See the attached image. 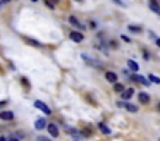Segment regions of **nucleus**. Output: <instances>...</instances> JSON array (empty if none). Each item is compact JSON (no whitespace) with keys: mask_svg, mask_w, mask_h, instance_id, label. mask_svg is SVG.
Segmentation results:
<instances>
[{"mask_svg":"<svg viewBox=\"0 0 160 141\" xmlns=\"http://www.w3.org/2000/svg\"><path fill=\"white\" fill-rule=\"evenodd\" d=\"M47 129H48V133L52 134V138H57V136H59V127H57V124H48Z\"/></svg>","mask_w":160,"mask_h":141,"instance_id":"8","label":"nucleus"},{"mask_svg":"<svg viewBox=\"0 0 160 141\" xmlns=\"http://www.w3.org/2000/svg\"><path fill=\"white\" fill-rule=\"evenodd\" d=\"M38 141H50L48 138H45V136H38Z\"/></svg>","mask_w":160,"mask_h":141,"instance_id":"21","label":"nucleus"},{"mask_svg":"<svg viewBox=\"0 0 160 141\" xmlns=\"http://www.w3.org/2000/svg\"><path fill=\"white\" fill-rule=\"evenodd\" d=\"M157 45H159V48H160V38H157Z\"/></svg>","mask_w":160,"mask_h":141,"instance_id":"25","label":"nucleus"},{"mask_svg":"<svg viewBox=\"0 0 160 141\" xmlns=\"http://www.w3.org/2000/svg\"><path fill=\"white\" fill-rule=\"evenodd\" d=\"M127 29H129V31H132V33H141V26H136V24H129V26H127Z\"/></svg>","mask_w":160,"mask_h":141,"instance_id":"16","label":"nucleus"},{"mask_svg":"<svg viewBox=\"0 0 160 141\" xmlns=\"http://www.w3.org/2000/svg\"><path fill=\"white\" fill-rule=\"evenodd\" d=\"M121 107H124L126 110H129L131 114H134V112H138V107L136 105H132V103H119Z\"/></svg>","mask_w":160,"mask_h":141,"instance_id":"10","label":"nucleus"},{"mask_svg":"<svg viewBox=\"0 0 160 141\" xmlns=\"http://www.w3.org/2000/svg\"><path fill=\"white\" fill-rule=\"evenodd\" d=\"M159 108H160V103H159Z\"/></svg>","mask_w":160,"mask_h":141,"instance_id":"27","label":"nucleus"},{"mask_svg":"<svg viewBox=\"0 0 160 141\" xmlns=\"http://www.w3.org/2000/svg\"><path fill=\"white\" fill-rule=\"evenodd\" d=\"M81 59H83L84 62L88 64V65H91V67H95V69H102V62H100V60H97V59L88 57L86 53H83V55H81Z\"/></svg>","mask_w":160,"mask_h":141,"instance_id":"1","label":"nucleus"},{"mask_svg":"<svg viewBox=\"0 0 160 141\" xmlns=\"http://www.w3.org/2000/svg\"><path fill=\"white\" fill-rule=\"evenodd\" d=\"M35 107L38 108V110H42L43 114H47V115H48V114H52V110H50V107L47 105V103H43V102H40V100H36V102H35Z\"/></svg>","mask_w":160,"mask_h":141,"instance_id":"4","label":"nucleus"},{"mask_svg":"<svg viewBox=\"0 0 160 141\" xmlns=\"http://www.w3.org/2000/svg\"><path fill=\"white\" fill-rule=\"evenodd\" d=\"M98 129H100V131H102L103 134H110V133H112L110 127L107 126V124H103V122H100V124H98Z\"/></svg>","mask_w":160,"mask_h":141,"instance_id":"13","label":"nucleus"},{"mask_svg":"<svg viewBox=\"0 0 160 141\" xmlns=\"http://www.w3.org/2000/svg\"><path fill=\"white\" fill-rule=\"evenodd\" d=\"M127 65H129V69H131L132 72H136V70L139 69V67H138V64L134 62V60H127Z\"/></svg>","mask_w":160,"mask_h":141,"instance_id":"17","label":"nucleus"},{"mask_svg":"<svg viewBox=\"0 0 160 141\" xmlns=\"http://www.w3.org/2000/svg\"><path fill=\"white\" fill-rule=\"evenodd\" d=\"M148 5H150V9H152L153 12H155V14H159L160 16V4H157V2H150V4H148Z\"/></svg>","mask_w":160,"mask_h":141,"instance_id":"12","label":"nucleus"},{"mask_svg":"<svg viewBox=\"0 0 160 141\" xmlns=\"http://www.w3.org/2000/svg\"><path fill=\"white\" fill-rule=\"evenodd\" d=\"M71 40H72V42L74 43H81L84 40V36H83V33H81V31H71Z\"/></svg>","mask_w":160,"mask_h":141,"instance_id":"5","label":"nucleus"},{"mask_svg":"<svg viewBox=\"0 0 160 141\" xmlns=\"http://www.w3.org/2000/svg\"><path fill=\"white\" fill-rule=\"evenodd\" d=\"M148 79H150V83H157V85L160 83V78H159V76H155V74H150Z\"/></svg>","mask_w":160,"mask_h":141,"instance_id":"19","label":"nucleus"},{"mask_svg":"<svg viewBox=\"0 0 160 141\" xmlns=\"http://www.w3.org/2000/svg\"><path fill=\"white\" fill-rule=\"evenodd\" d=\"M159 141H160V140H159Z\"/></svg>","mask_w":160,"mask_h":141,"instance_id":"28","label":"nucleus"},{"mask_svg":"<svg viewBox=\"0 0 160 141\" xmlns=\"http://www.w3.org/2000/svg\"><path fill=\"white\" fill-rule=\"evenodd\" d=\"M0 141H7V140H5V138H0Z\"/></svg>","mask_w":160,"mask_h":141,"instance_id":"26","label":"nucleus"},{"mask_svg":"<svg viewBox=\"0 0 160 141\" xmlns=\"http://www.w3.org/2000/svg\"><path fill=\"white\" fill-rule=\"evenodd\" d=\"M114 90H115V91H119L121 95H122V93L126 91V90H124V86L121 85V83H117V85H114Z\"/></svg>","mask_w":160,"mask_h":141,"instance_id":"18","label":"nucleus"},{"mask_svg":"<svg viewBox=\"0 0 160 141\" xmlns=\"http://www.w3.org/2000/svg\"><path fill=\"white\" fill-rule=\"evenodd\" d=\"M132 95H134V90H132V88H127V90L122 93V98H124V100H129Z\"/></svg>","mask_w":160,"mask_h":141,"instance_id":"15","label":"nucleus"},{"mask_svg":"<svg viewBox=\"0 0 160 141\" xmlns=\"http://www.w3.org/2000/svg\"><path fill=\"white\" fill-rule=\"evenodd\" d=\"M129 79H131V81H136V83H139V85H145V86L152 85L148 78H145V76H138V74H131V76H129Z\"/></svg>","mask_w":160,"mask_h":141,"instance_id":"3","label":"nucleus"},{"mask_svg":"<svg viewBox=\"0 0 160 141\" xmlns=\"http://www.w3.org/2000/svg\"><path fill=\"white\" fill-rule=\"evenodd\" d=\"M47 126H48V124H47V122H45L43 119H38V120H36V124H35V127L38 129V131H42V129H45Z\"/></svg>","mask_w":160,"mask_h":141,"instance_id":"14","label":"nucleus"},{"mask_svg":"<svg viewBox=\"0 0 160 141\" xmlns=\"http://www.w3.org/2000/svg\"><path fill=\"white\" fill-rule=\"evenodd\" d=\"M138 98H139V102H141V103H143V105H146V103H148V102H150V95H148V93H139L138 95Z\"/></svg>","mask_w":160,"mask_h":141,"instance_id":"11","label":"nucleus"},{"mask_svg":"<svg viewBox=\"0 0 160 141\" xmlns=\"http://www.w3.org/2000/svg\"><path fill=\"white\" fill-rule=\"evenodd\" d=\"M143 57H145V59H150V55H148V52H146V50H143Z\"/></svg>","mask_w":160,"mask_h":141,"instance_id":"22","label":"nucleus"},{"mask_svg":"<svg viewBox=\"0 0 160 141\" xmlns=\"http://www.w3.org/2000/svg\"><path fill=\"white\" fill-rule=\"evenodd\" d=\"M69 22L72 24V26H74V28L79 29V31H84V29H86V28H84V24H83V22H79V21L76 19V17H74V16H69Z\"/></svg>","mask_w":160,"mask_h":141,"instance_id":"6","label":"nucleus"},{"mask_svg":"<svg viewBox=\"0 0 160 141\" xmlns=\"http://www.w3.org/2000/svg\"><path fill=\"white\" fill-rule=\"evenodd\" d=\"M5 103H7V102H0V108H2V107H5Z\"/></svg>","mask_w":160,"mask_h":141,"instance_id":"23","label":"nucleus"},{"mask_svg":"<svg viewBox=\"0 0 160 141\" xmlns=\"http://www.w3.org/2000/svg\"><path fill=\"white\" fill-rule=\"evenodd\" d=\"M65 129H67V133L71 134V138H72L74 141H88V140L83 136V133H79V131L72 129V127H65Z\"/></svg>","mask_w":160,"mask_h":141,"instance_id":"2","label":"nucleus"},{"mask_svg":"<svg viewBox=\"0 0 160 141\" xmlns=\"http://www.w3.org/2000/svg\"><path fill=\"white\" fill-rule=\"evenodd\" d=\"M121 40H122V42H126V43H129V42H131V38H127L126 35H121Z\"/></svg>","mask_w":160,"mask_h":141,"instance_id":"20","label":"nucleus"},{"mask_svg":"<svg viewBox=\"0 0 160 141\" xmlns=\"http://www.w3.org/2000/svg\"><path fill=\"white\" fill-rule=\"evenodd\" d=\"M0 119L2 120H12L14 119V114L10 112V110H2V112H0Z\"/></svg>","mask_w":160,"mask_h":141,"instance_id":"7","label":"nucleus"},{"mask_svg":"<svg viewBox=\"0 0 160 141\" xmlns=\"http://www.w3.org/2000/svg\"><path fill=\"white\" fill-rule=\"evenodd\" d=\"M105 79H107L109 83L117 85V74H115V72H105Z\"/></svg>","mask_w":160,"mask_h":141,"instance_id":"9","label":"nucleus"},{"mask_svg":"<svg viewBox=\"0 0 160 141\" xmlns=\"http://www.w3.org/2000/svg\"><path fill=\"white\" fill-rule=\"evenodd\" d=\"M9 141H19V140H17V138H10Z\"/></svg>","mask_w":160,"mask_h":141,"instance_id":"24","label":"nucleus"}]
</instances>
